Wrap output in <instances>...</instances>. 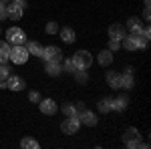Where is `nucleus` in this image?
<instances>
[{"label":"nucleus","instance_id":"nucleus-24","mask_svg":"<svg viewBox=\"0 0 151 149\" xmlns=\"http://www.w3.org/2000/svg\"><path fill=\"white\" fill-rule=\"evenodd\" d=\"M63 113L67 115V117H70V115H79V113H77V109H75V105H70V103L63 105Z\"/></svg>","mask_w":151,"mask_h":149},{"label":"nucleus","instance_id":"nucleus-18","mask_svg":"<svg viewBox=\"0 0 151 149\" xmlns=\"http://www.w3.org/2000/svg\"><path fill=\"white\" fill-rule=\"evenodd\" d=\"M8 57H10V45L4 42V40H0V65H6Z\"/></svg>","mask_w":151,"mask_h":149},{"label":"nucleus","instance_id":"nucleus-13","mask_svg":"<svg viewBox=\"0 0 151 149\" xmlns=\"http://www.w3.org/2000/svg\"><path fill=\"white\" fill-rule=\"evenodd\" d=\"M125 28L131 30V35H141L143 32V22H141V18H137V16H131L127 20V24H125Z\"/></svg>","mask_w":151,"mask_h":149},{"label":"nucleus","instance_id":"nucleus-4","mask_svg":"<svg viewBox=\"0 0 151 149\" xmlns=\"http://www.w3.org/2000/svg\"><path fill=\"white\" fill-rule=\"evenodd\" d=\"M123 141L129 149H137V147H147L145 143H141V135H139V129L135 127H129L127 131L123 133Z\"/></svg>","mask_w":151,"mask_h":149},{"label":"nucleus","instance_id":"nucleus-14","mask_svg":"<svg viewBox=\"0 0 151 149\" xmlns=\"http://www.w3.org/2000/svg\"><path fill=\"white\" fill-rule=\"evenodd\" d=\"M107 83H109L111 89H121V73L109 71V73H107Z\"/></svg>","mask_w":151,"mask_h":149},{"label":"nucleus","instance_id":"nucleus-6","mask_svg":"<svg viewBox=\"0 0 151 149\" xmlns=\"http://www.w3.org/2000/svg\"><path fill=\"white\" fill-rule=\"evenodd\" d=\"M79 129H81V121H79L77 115H70V117H67V119L60 123V131H63L65 135H75Z\"/></svg>","mask_w":151,"mask_h":149},{"label":"nucleus","instance_id":"nucleus-7","mask_svg":"<svg viewBox=\"0 0 151 149\" xmlns=\"http://www.w3.org/2000/svg\"><path fill=\"white\" fill-rule=\"evenodd\" d=\"M24 6H26V2H8L6 4V16L12 18V20H20L24 14Z\"/></svg>","mask_w":151,"mask_h":149},{"label":"nucleus","instance_id":"nucleus-27","mask_svg":"<svg viewBox=\"0 0 151 149\" xmlns=\"http://www.w3.org/2000/svg\"><path fill=\"white\" fill-rule=\"evenodd\" d=\"M119 48H121V42H119V40H111V38H109V50H111V53H115V50H119Z\"/></svg>","mask_w":151,"mask_h":149},{"label":"nucleus","instance_id":"nucleus-5","mask_svg":"<svg viewBox=\"0 0 151 149\" xmlns=\"http://www.w3.org/2000/svg\"><path fill=\"white\" fill-rule=\"evenodd\" d=\"M6 42L8 45H24L26 42V35H24L22 28H18V26H10L8 30H6Z\"/></svg>","mask_w":151,"mask_h":149},{"label":"nucleus","instance_id":"nucleus-15","mask_svg":"<svg viewBox=\"0 0 151 149\" xmlns=\"http://www.w3.org/2000/svg\"><path fill=\"white\" fill-rule=\"evenodd\" d=\"M60 38H63V42L73 45V42L77 40V32H75L70 26H65V28H60Z\"/></svg>","mask_w":151,"mask_h":149},{"label":"nucleus","instance_id":"nucleus-31","mask_svg":"<svg viewBox=\"0 0 151 149\" xmlns=\"http://www.w3.org/2000/svg\"><path fill=\"white\" fill-rule=\"evenodd\" d=\"M143 18H145V20H149V18H151V12H149V8H145V12H143Z\"/></svg>","mask_w":151,"mask_h":149},{"label":"nucleus","instance_id":"nucleus-30","mask_svg":"<svg viewBox=\"0 0 151 149\" xmlns=\"http://www.w3.org/2000/svg\"><path fill=\"white\" fill-rule=\"evenodd\" d=\"M2 18H6V4L0 2V20H2Z\"/></svg>","mask_w":151,"mask_h":149},{"label":"nucleus","instance_id":"nucleus-19","mask_svg":"<svg viewBox=\"0 0 151 149\" xmlns=\"http://www.w3.org/2000/svg\"><path fill=\"white\" fill-rule=\"evenodd\" d=\"M111 63H113V53H111L109 48H107V50H101V53H99V65H101V67H109Z\"/></svg>","mask_w":151,"mask_h":149},{"label":"nucleus","instance_id":"nucleus-28","mask_svg":"<svg viewBox=\"0 0 151 149\" xmlns=\"http://www.w3.org/2000/svg\"><path fill=\"white\" fill-rule=\"evenodd\" d=\"M28 99H30V103H38L42 97H40V93H36V91H32L30 95H28Z\"/></svg>","mask_w":151,"mask_h":149},{"label":"nucleus","instance_id":"nucleus-32","mask_svg":"<svg viewBox=\"0 0 151 149\" xmlns=\"http://www.w3.org/2000/svg\"><path fill=\"white\" fill-rule=\"evenodd\" d=\"M12 2H24V0H12Z\"/></svg>","mask_w":151,"mask_h":149},{"label":"nucleus","instance_id":"nucleus-16","mask_svg":"<svg viewBox=\"0 0 151 149\" xmlns=\"http://www.w3.org/2000/svg\"><path fill=\"white\" fill-rule=\"evenodd\" d=\"M129 105V99L127 97H117L111 101V111H125Z\"/></svg>","mask_w":151,"mask_h":149},{"label":"nucleus","instance_id":"nucleus-9","mask_svg":"<svg viewBox=\"0 0 151 149\" xmlns=\"http://www.w3.org/2000/svg\"><path fill=\"white\" fill-rule=\"evenodd\" d=\"M38 109L42 115H55L58 111V105L55 99H40L38 101Z\"/></svg>","mask_w":151,"mask_h":149},{"label":"nucleus","instance_id":"nucleus-29","mask_svg":"<svg viewBox=\"0 0 151 149\" xmlns=\"http://www.w3.org/2000/svg\"><path fill=\"white\" fill-rule=\"evenodd\" d=\"M65 69L69 71V73H75V65H73V60H70V58L65 63Z\"/></svg>","mask_w":151,"mask_h":149},{"label":"nucleus","instance_id":"nucleus-23","mask_svg":"<svg viewBox=\"0 0 151 149\" xmlns=\"http://www.w3.org/2000/svg\"><path fill=\"white\" fill-rule=\"evenodd\" d=\"M111 101H113L111 97L101 99V101H99V111H101V113H109V111H111Z\"/></svg>","mask_w":151,"mask_h":149},{"label":"nucleus","instance_id":"nucleus-33","mask_svg":"<svg viewBox=\"0 0 151 149\" xmlns=\"http://www.w3.org/2000/svg\"><path fill=\"white\" fill-rule=\"evenodd\" d=\"M0 32H2V28H0Z\"/></svg>","mask_w":151,"mask_h":149},{"label":"nucleus","instance_id":"nucleus-10","mask_svg":"<svg viewBox=\"0 0 151 149\" xmlns=\"http://www.w3.org/2000/svg\"><path fill=\"white\" fill-rule=\"evenodd\" d=\"M79 121H81V125H85V127H95L97 125V115L93 113V111H89V109H83V111H79Z\"/></svg>","mask_w":151,"mask_h":149},{"label":"nucleus","instance_id":"nucleus-25","mask_svg":"<svg viewBox=\"0 0 151 149\" xmlns=\"http://www.w3.org/2000/svg\"><path fill=\"white\" fill-rule=\"evenodd\" d=\"M45 30H47L48 35H57L58 32V24L57 22H47V28H45Z\"/></svg>","mask_w":151,"mask_h":149},{"label":"nucleus","instance_id":"nucleus-3","mask_svg":"<svg viewBox=\"0 0 151 149\" xmlns=\"http://www.w3.org/2000/svg\"><path fill=\"white\" fill-rule=\"evenodd\" d=\"M28 57H30V53H28V48H26L24 45L10 46V57H8L10 63H14V65H26Z\"/></svg>","mask_w":151,"mask_h":149},{"label":"nucleus","instance_id":"nucleus-11","mask_svg":"<svg viewBox=\"0 0 151 149\" xmlns=\"http://www.w3.org/2000/svg\"><path fill=\"white\" fill-rule=\"evenodd\" d=\"M24 87H26V83H24L22 77H16V75H8L6 77V89H10V91H22Z\"/></svg>","mask_w":151,"mask_h":149},{"label":"nucleus","instance_id":"nucleus-1","mask_svg":"<svg viewBox=\"0 0 151 149\" xmlns=\"http://www.w3.org/2000/svg\"><path fill=\"white\" fill-rule=\"evenodd\" d=\"M121 45L127 50H139V48H145L149 45V38L143 35H125L121 38Z\"/></svg>","mask_w":151,"mask_h":149},{"label":"nucleus","instance_id":"nucleus-26","mask_svg":"<svg viewBox=\"0 0 151 149\" xmlns=\"http://www.w3.org/2000/svg\"><path fill=\"white\" fill-rule=\"evenodd\" d=\"M10 75V71H8V67L6 65H0V81H6V77Z\"/></svg>","mask_w":151,"mask_h":149},{"label":"nucleus","instance_id":"nucleus-2","mask_svg":"<svg viewBox=\"0 0 151 149\" xmlns=\"http://www.w3.org/2000/svg\"><path fill=\"white\" fill-rule=\"evenodd\" d=\"M73 65H75V69H79V71H87V69H91V65H93V55L89 53V50H77L75 55H73Z\"/></svg>","mask_w":151,"mask_h":149},{"label":"nucleus","instance_id":"nucleus-21","mask_svg":"<svg viewBox=\"0 0 151 149\" xmlns=\"http://www.w3.org/2000/svg\"><path fill=\"white\" fill-rule=\"evenodd\" d=\"M60 71H63L60 63H47V73L50 75V77H58Z\"/></svg>","mask_w":151,"mask_h":149},{"label":"nucleus","instance_id":"nucleus-17","mask_svg":"<svg viewBox=\"0 0 151 149\" xmlns=\"http://www.w3.org/2000/svg\"><path fill=\"white\" fill-rule=\"evenodd\" d=\"M26 48H28V53H30L32 57H42V50H45V46L40 45V42H36V40H30V42L26 45Z\"/></svg>","mask_w":151,"mask_h":149},{"label":"nucleus","instance_id":"nucleus-20","mask_svg":"<svg viewBox=\"0 0 151 149\" xmlns=\"http://www.w3.org/2000/svg\"><path fill=\"white\" fill-rule=\"evenodd\" d=\"M133 83V73H121V89H131Z\"/></svg>","mask_w":151,"mask_h":149},{"label":"nucleus","instance_id":"nucleus-22","mask_svg":"<svg viewBox=\"0 0 151 149\" xmlns=\"http://www.w3.org/2000/svg\"><path fill=\"white\" fill-rule=\"evenodd\" d=\"M20 147H24V149H38L40 143H38L36 139H32V137H24L22 141H20Z\"/></svg>","mask_w":151,"mask_h":149},{"label":"nucleus","instance_id":"nucleus-8","mask_svg":"<svg viewBox=\"0 0 151 149\" xmlns=\"http://www.w3.org/2000/svg\"><path fill=\"white\" fill-rule=\"evenodd\" d=\"M42 58H45L47 63H60V60H63V50H60L58 46H55V45L45 46V50H42Z\"/></svg>","mask_w":151,"mask_h":149},{"label":"nucleus","instance_id":"nucleus-12","mask_svg":"<svg viewBox=\"0 0 151 149\" xmlns=\"http://www.w3.org/2000/svg\"><path fill=\"white\" fill-rule=\"evenodd\" d=\"M125 35H127V28H125L123 24L115 22V24L109 26V38H111V40H119V42H121V38Z\"/></svg>","mask_w":151,"mask_h":149}]
</instances>
